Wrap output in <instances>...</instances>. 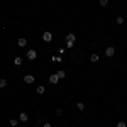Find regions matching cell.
I'll list each match as a JSON object with an SVG mask.
<instances>
[{"label":"cell","mask_w":127,"mask_h":127,"mask_svg":"<svg viewBox=\"0 0 127 127\" xmlns=\"http://www.w3.org/2000/svg\"><path fill=\"white\" fill-rule=\"evenodd\" d=\"M26 56H27V59H29V61H34V59L37 58V51H34V49H29V51L26 53Z\"/></svg>","instance_id":"1"},{"label":"cell","mask_w":127,"mask_h":127,"mask_svg":"<svg viewBox=\"0 0 127 127\" xmlns=\"http://www.w3.org/2000/svg\"><path fill=\"white\" fill-rule=\"evenodd\" d=\"M42 41H46V42H51V41H53V34H51L49 31H44V32H42Z\"/></svg>","instance_id":"2"},{"label":"cell","mask_w":127,"mask_h":127,"mask_svg":"<svg viewBox=\"0 0 127 127\" xmlns=\"http://www.w3.org/2000/svg\"><path fill=\"white\" fill-rule=\"evenodd\" d=\"M114 54H115V48H114V46H108V48L105 49V56H108V58H112Z\"/></svg>","instance_id":"3"},{"label":"cell","mask_w":127,"mask_h":127,"mask_svg":"<svg viewBox=\"0 0 127 127\" xmlns=\"http://www.w3.org/2000/svg\"><path fill=\"white\" fill-rule=\"evenodd\" d=\"M58 81H59V78H58V75H56V73H53V75L49 76V83H51V85H56Z\"/></svg>","instance_id":"4"},{"label":"cell","mask_w":127,"mask_h":127,"mask_svg":"<svg viewBox=\"0 0 127 127\" xmlns=\"http://www.w3.org/2000/svg\"><path fill=\"white\" fill-rule=\"evenodd\" d=\"M17 44H19V48H26L27 46V39L26 37H19L17 39Z\"/></svg>","instance_id":"5"},{"label":"cell","mask_w":127,"mask_h":127,"mask_svg":"<svg viewBox=\"0 0 127 127\" xmlns=\"http://www.w3.org/2000/svg\"><path fill=\"white\" fill-rule=\"evenodd\" d=\"M34 76H32V75H26V76H24V83H27V85H31V83H34Z\"/></svg>","instance_id":"6"},{"label":"cell","mask_w":127,"mask_h":127,"mask_svg":"<svg viewBox=\"0 0 127 127\" xmlns=\"http://www.w3.org/2000/svg\"><path fill=\"white\" fill-rule=\"evenodd\" d=\"M19 120L20 122H27V120H29V115H27L26 112H20L19 114Z\"/></svg>","instance_id":"7"},{"label":"cell","mask_w":127,"mask_h":127,"mask_svg":"<svg viewBox=\"0 0 127 127\" xmlns=\"http://www.w3.org/2000/svg\"><path fill=\"white\" fill-rule=\"evenodd\" d=\"M36 93H37V95H44V93H46V88H44L42 85H41V87H37V88H36Z\"/></svg>","instance_id":"8"},{"label":"cell","mask_w":127,"mask_h":127,"mask_svg":"<svg viewBox=\"0 0 127 127\" xmlns=\"http://www.w3.org/2000/svg\"><path fill=\"white\" fill-rule=\"evenodd\" d=\"M98 59H100V56H98L97 53H93V54H92V56H90V61H92V63H97Z\"/></svg>","instance_id":"9"},{"label":"cell","mask_w":127,"mask_h":127,"mask_svg":"<svg viewBox=\"0 0 127 127\" xmlns=\"http://www.w3.org/2000/svg\"><path fill=\"white\" fill-rule=\"evenodd\" d=\"M9 85V81H7V78H0V88H5Z\"/></svg>","instance_id":"10"},{"label":"cell","mask_w":127,"mask_h":127,"mask_svg":"<svg viewBox=\"0 0 127 127\" xmlns=\"http://www.w3.org/2000/svg\"><path fill=\"white\" fill-rule=\"evenodd\" d=\"M9 124H10L12 127H17V126H19V120H17V119H10Z\"/></svg>","instance_id":"11"},{"label":"cell","mask_w":127,"mask_h":127,"mask_svg":"<svg viewBox=\"0 0 127 127\" xmlns=\"http://www.w3.org/2000/svg\"><path fill=\"white\" fill-rule=\"evenodd\" d=\"M56 75H58V78H59V80H63V78H64V76H66V73H64L63 69H59V71H58V73H56Z\"/></svg>","instance_id":"12"},{"label":"cell","mask_w":127,"mask_h":127,"mask_svg":"<svg viewBox=\"0 0 127 127\" xmlns=\"http://www.w3.org/2000/svg\"><path fill=\"white\" fill-rule=\"evenodd\" d=\"M14 64H15V66H20V64H22V58H19V56H17V58L14 59Z\"/></svg>","instance_id":"13"},{"label":"cell","mask_w":127,"mask_h":127,"mask_svg":"<svg viewBox=\"0 0 127 127\" xmlns=\"http://www.w3.org/2000/svg\"><path fill=\"white\" fill-rule=\"evenodd\" d=\"M75 42H76V41H66V48H68V49H71L73 46H75Z\"/></svg>","instance_id":"14"},{"label":"cell","mask_w":127,"mask_h":127,"mask_svg":"<svg viewBox=\"0 0 127 127\" xmlns=\"http://www.w3.org/2000/svg\"><path fill=\"white\" fill-rule=\"evenodd\" d=\"M76 108H78V110H85V103H83V102H78V103H76Z\"/></svg>","instance_id":"15"},{"label":"cell","mask_w":127,"mask_h":127,"mask_svg":"<svg viewBox=\"0 0 127 127\" xmlns=\"http://www.w3.org/2000/svg\"><path fill=\"white\" fill-rule=\"evenodd\" d=\"M66 41H76L75 34H68V36H66Z\"/></svg>","instance_id":"16"},{"label":"cell","mask_w":127,"mask_h":127,"mask_svg":"<svg viewBox=\"0 0 127 127\" xmlns=\"http://www.w3.org/2000/svg\"><path fill=\"white\" fill-rule=\"evenodd\" d=\"M115 24H124V17H120V15H119L117 19H115Z\"/></svg>","instance_id":"17"},{"label":"cell","mask_w":127,"mask_h":127,"mask_svg":"<svg viewBox=\"0 0 127 127\" xmlns=\"http://www.w3.org/2000/svg\"><path fill=\"white\" fill-rule=\"evenodd\" d=\"M100 5H102V7H107V5H108V0H100Z\"/></svg>","instance_id":"18"},{"label":"cell","mask_w":127,"mask_h":127,"mask_svg":"<svg viewBox=\"0 0 127 127\" xmlns=\"http://www.w3.org/2000/svg\"><path fill=\"white\" fill-rule=\"evenodd\" d=\"M117 127H127V124L124 120H120V122H117Z\"/></svg>","instance_id":"19"},{"label":"cell","mask_w":127,"mask_h":127,"mask_svg":"<svg viewBox=\"0 0 127 127\" xmlns=\"http://www.w3.org/2000/svg\"><path fill=\"white\" fill-rule=\"evenodd\" d=\"M53 61H59V63H61V61H63V56H54Z\"/></svg>","instance_id":"20"},{"label":"cell","mask_w":127,"mask_h":127,"mask_svg":"<svg viewBox=\"0 0 127 127\" xmlns=\"http://www.w3.org/2000/svg\"><path fill=\"white\" fill-rule=\"evenodd\" d=\"M56 115H58V117L63 115V110H61V108H56Z\"/></svg>","instance_id":"21"},{"label":"cell","mask_w":127,"mask_h":127,"mask_svg":"<svg viewBox=\"0 0 127 127\" xmlns=\"http://www.w3.org/2000/svg\"><path fill=\"white\" fill-rule=\"evenodd\" d=\"M42 127H53V126H51L49 122H46V124H42Z\"/></svg>","instance_id":"22"}]
</instances>
